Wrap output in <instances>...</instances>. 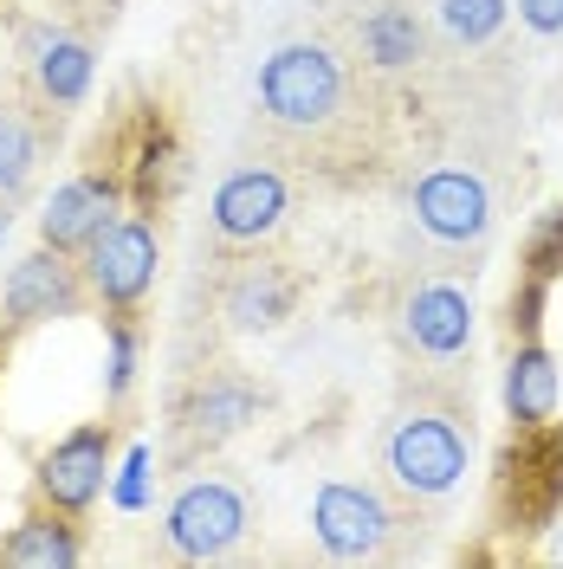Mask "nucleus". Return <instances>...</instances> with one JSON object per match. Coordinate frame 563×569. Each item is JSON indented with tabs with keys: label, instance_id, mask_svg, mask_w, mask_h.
<instances>
[{
	"label": "nucleus",
	"instance_id": "6",
	"mask_svg": "<svg viewBox=\"0 0 563 569\" xmlns=\"http://www.w3.org/2000/svg\"><path fill=\"white\" fill-rule=\"evenodd\" d=\"M156 266H162V240L142 213H117L91 247L78 252V272H85V291L91 305L105 311H137L156 284Z\"/></svg>",
	"mask_w": 563,
	"mask_h": 569
},
{
	"label": "nucleus",
	"instance_id": "2",
	"mask_svg": "<svg viewBox=\"0 0 563 569\" xmlns=\"http://www.w3.org/2000/svg\"><path fill=\"white\" fill-rule=\"evenodd\" d=\"M350 98V71L324 39H285L279 52L259 66V110L279 130H330Z\"/></svg>",
	"mask_w": 563,
	"mask_h": 569
},
{
	"label": "nucleus",
	"instance_id": "25",
	"mask_svg": "<svg viewBox=\"0 0 563 569\" xmlns=\"http://www.w3.org/2000/svg\"><path fill=\"white\" fill-rule=\"evenodd\" d=\"M512 7L537 39H563V0H512Z\"/></svg>",
	"mask_w": 563,
	"mask_h": 569
},
{
	"label": "nucleus",
	"instance_id": "15",
	"mask_svg": "<svg viewBox=\"0 0 563 569\" xmlns=\"http://www.w3.org/2000/svg\"><path fill=\"white\" fill-rule=\"evenodd\" d=\"M557 395H563V376H557V356L544 337H525L512 362H505V415L512 427H531V421H557Z\"/></svg>",
	"mask_w": 563,
	"mask_h": 569
},
{
	"label": "nucleus",
	"instance_id": "21",
	"mask_svg": "<svg viewBox=\"0 0 563 569\" xmlns=\"http://www.w3.org/2000/svg\"><path fill=\"white\" fill-rule=\"evenodd\" d=\"M518 272L525 279H544V284L563 279V201L551 213H537V227L525 233V266Z\"/></svg>",
	"mask_w": 563,
	"mask_h": 569
},
{
	"label": "nucleus",
	"instance_id": "13",
	"mask_svg": "<svg viewBox=\"0 0 563 569\" xmlns=\"http://www.w3.org/2000/svg\"><path fill=\"white\" fill-rule=\"evenodd\" d=\"M253 421H259V389L240 369H214L208 382L181 401V440L188 447H220V440L247 433Z\"/></svg>",
	"mask_w": 563,
	"mask_h": 569
},
{
	"label": "nucleus",
	"instance_id": "9",
	"mask_svg": "<svg viewBox=\"0 0 563 569\" xmlns=\"http://www.w3.org/2000/svg\"><path fill=\"white\" fill-rule=\"evenodd\" d=\"M85 305H91V291H85V272H78L71 252L39 240L27 259L7 266V284H0L7 330H33V323H52V318H78Z\"/></svg>",
	"mask_w": 563,
	"mask_h": 569
},
{
	"label": "nucleus",
	"instance_id": "18",
	"mask_svg": "<svg viewBox=\"0 0 563 569\" xmlns=\"http://www.w3.org/2000/svg\"><path fill=\"white\" fill-rule=\"evenodd\" d=\"M363 52H369L376 71L415 66V59H422V20H415V7H402V0L369 7V13H363Z\"/></svg>",
	"mask_w": 563,
	"mask_h": 569
},
{
	"label": "nucleus",
	"instance_id": "3",
	"mask_svg": "<svg viewBox=\"0 0 563 569\" xmlns=\"http://www.w3.org/2000/svg\"><path fill=\"white\" fill-rule=\"evenodd\" d=\"M563 511V427L557 421H531L512 427L505 453L493 472V518L505 531H551Z\"/></svg>",
	"mask_w": 563,
	"mask_h": 569
},
{
	"label": "nucleus",
	"instance_id": "10",
	"mask_svg": "<svg viewBox=\"0 0 563 569\" xmlns=\"http://www.w3.org/2000/svg\"><path fill=\"white\" fill-rule=\"evenodd\" d=\"M285 213H292V188H285L279 169H234V176L214 188V233H220V247H259V240H273L285 227Z\"/></svg>",
	"mask_w": 563,
	"mask_h": 569
},
{
	"label": "nucleus",
	"instance_id": "19",
	"mask_svg": "<svg viewBox=\"0 0 563 569\" xmlns=\"http://www.w3.org/2000/svg\"><path fill=\"white\" fill-rule=\"evenodd\" d=\"M39 176V123L27 110L0 104V201H20Z\"/></svg>",
	"mask_w": 563,
	"mask_h": 569
},
{
	"label": "nucleus",
	"instance_id": "5",
	"mask_svg": "<svg viewBox=\"0 0 563 569\" xmlns=\"http://www.w3.org/2000/svg\"><path fill=\"white\" fill-rule=\"evenodd\" d=\"M253 531V498L234 486V479H188L169 511H162V537L169 550L188 557V563H220L234 557Z\"/></svg>",
	"mask_w": 563,
	"mask_h": 569
},
{
	"label": "nucleus",
	"instance_id": "14",
	"mask_svg": "<svg viewBox=\"0 0 563 569\" xmlns=\"http://www.w3.org/2000/svg\"><path fill=\"white\" fill-rule=\"evenodd\" d=\"M292 305H298V279L273 266V259H240L227 284H220V318L234 323V330H279L292 318Z\"/></svg>",
	"mask_w": 563,
	"mask_h": 569
},
{
	"label": "nucleus",
	"instance_id": "16",
	"mask_svg": "<svg viewBox=\"0 0 563 569\" xmlns=\"http://www.w3.org/2000/svg\"><path fill=\"white\" fill-rule=\"evenodd\" d=\"M0 563L13 569H71L85 563V537H78V518H66V511H27L13 531L0 537Z\"/></svg>",
	"mask_w": 563,
	"mask_h": 569
},
{
	"label": "nucleus",
	"instance_id": "22",
	"mask_svg": "<svg viewBox=\"0 0 563 569\" xmlns=\"http://www.w3.org/2000/svg\"><path fill=\"white\" fill-rule=\"evenodd\" d=\"M137 350H142L137 323H130V311H117V318H110V362H105V401L110 408H117V401L130 395V382H137Z\"/></svg>",
	"mask_w": 563,
	"mask_h": 569
},
{
	"label": "nucleus",
	"instance_id": "7",
	"mask_svg": "<svg viewBox=\"0 0 563 569\" xmlns=\"http://www.w3.org/2000/svg\"><path fill=\"white\" fill-rule=\"evenodd\" d=\"M110 466H117V440H110L105 421L71 427L66 440H52L33 466V498L46 511H66V518H85L98 498L110 492Z\"/></svg>",
	"mask_w": 563,
	"mask_h": 569
},
{
	"label": "nucleus",
	"instance_id": "8",
	"mask_svg": "<svg viewBox=\"0 0 563 569\" xmlns=\"http://www.w3.org/2000/svg\"><path fill=\"white\" fill-rule=\"evenodd\" d=\"M408 213L434 247H486L493 233V188L480 169H427L408 194Z\"/></svg>",
	"mask_w": 563,
	"mask_h": 569
},
{
	"label": "nucleus",
	"instance_id": "20",
	"mask_svg": "<svg viewBox=\"0 0 563 569\" xmlns=\"http://www.w3.org/2000/svg\"><path fill=\"white\" fill-rule=\"evenodd\" d=\"M434 20H441V33L454 39V46H493L505 33V20H512V0H434Z\"/></svg>",
	"mask_w": 563,
	"mask_h": 569
},
{
	"label": "nucleus",
	"instance_id": "11",
	"mask_svg": "<svg viewBox=\"0 0 563 569\" xmlns=\"http://www.w3.org/2000/svg\"><path fill=\"white\" fill-rule=\"evenodd\" d=\"M117 213H124V176H71L52 188V201L39 213V240L78 259Z\"/></svg>",
	"mask_w": 563,
	"mask_h": 569
},
{
	"label": "nucleus",
	"instance_id": "1",
	"mask_svg": "<svg viewBox=\"0 0 563 569\" xmlns=\"http://www.w3.org/2000/svg\"><path fill=\"white\" fill-rule=\"evenodd\" d=\"M383 472L395 479V492L415 498V505L454 498L473 472V421L447 401L402 408L383 433Z\"/></svg>",
	"mask_w": 563,
	"mask_h": 569
},
{
	"label": "nucleus",
	"instance_id": "23",
	"mask_svg": "<svg viewBox=\"0 0 563 569\" xmlns=\"http://www.w3.org/2000/svg\"><path fill=\"white\" fill-rule=\"evenodd\" d=\"M110 505L117 511H149V447H130L124 460L110 466Z\"/></svg>",
	"mask_w": 563,
	"mask_h": 569
},
{
	"label": "nucleus",
	"instance_id": "24",
	"mask_svg": "<svg viewBox=\"0 0 563 569\" xmlns=\"http://www.w3.org/2000/svg\"><path fill=\"white\" fill-rule=\"evenodd\" d=\"M544 305H551V284H544V279H525V272H518V291H512V343H525V337H544Z\"/></svg>",
	"mask_w": 563,
	"mask_h": 569
},
{
	"label": "nucleus",
	"instance_id": "12",
	"mask_svg": "<svg viewBox=\"0 0 563 569\" xmlns=\"http://www.w3.org/2000/svg\"><path fill=\"white\" fill-rule=\"evenodd\" d=\"M402 343L427 362H460L473 350V298L447 279L415 284L402 298Z\"/></svg>",
	"mask_w": 563,
	"mask_h": 569
},
{
	"label": "nucleus",
	"instance_id": "17",
	"mask_svg": "<svg viewBox=\"0 0 563 569\" xmlns=\"http://www.w3.org/2000/svg\"><path fill=\"white\" fill-rule=\"evenodd\" d=\"M91 78H98V59H91V46L71 33H46L33 46V84L46 104H85V91H91Z\"/></svg>",
	"mask_w": 563,
	"mask_h": 569
},
{
	"label": "nucleus",
	"instance_id": "26",
	"mask_svg": "<svg viewBox=\"0 0 563 569\" xmlns=\"http://www.w3.org/2000/svg\"><path fill=\"white\" fill-rule=\"evenodd\" d=\"M7 227H13V213H7V201H0V240H7Z\"/></svg>",
	"mask_w": 563,
	"mask_h": 569
},
{
	"label": "nucleus",
	"instance_id": "4",
	"mask_svg": "<svg viewBox=\"0 0 563 569\" xmlns=\"http://www.w3.org/2000/svg\"><path fill=\"white\" fill-rule=\"evenodd\" d=\"M402 531H408V511L388 505L383 486L330 479L312 498V537H317V550L337 557V563H376V557H388L402 543Z\"/></svg>",
	"mask_w": 563,
	"mask_h": 569
}]
</instances>
